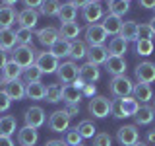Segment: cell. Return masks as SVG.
Instances as JSON below:
<instances>
[{
  "mask_svg": "<svg viewBox=\"0 0 155 146\" xmlns=\"http://www.w3.org/2000/svg\"><path fill=\"white\" fill-rule=\"evenodd\" d=\"M35 58H37V51L33 49V45H18L12 49V61L25 70L31 64H35Z\"/></svg>",
  "mask_w": 155,
  "mask_h": 146,
  "instance_id": "1",
  "label": "cell"
},
{
  "mask_svg": "<svg viewBox=\"0 0 155 146\" xmlns=\"http://www.w3.org/2000/svg\"><path fill=\"white\" fill-rule=\"evenodd\" d=\"M109 88H110V94L114 97H128L134 90V82L126 74H120V76H113Z\"/></svg>",
  "mask_w": 155,
  "mask_h": 146,
  "instance_id": "2",
  "label": "cell"
},
{
  "mask_svg": "<svg viewBox=\"0 0 155 146\" xmlns=\"http://www.w3.org/2000/svg\"><path fill=\"white\" fill-rule=\"evenodd\" d=\"M89 113L97 117V119H105L107 115H110V109H113V101L105 96H95L89 99V105H87Z\"/></svg>",
  "mask_w": 155,
  "mask_h": 146,
  "instance_id": "3",
  "label": "cell"
},
{
  "mask_svg": "<svg viewBox=\"0 0 155 146\" xmlns=\"http://www.w3.org/2000/svg\"><path fill=\"white\" fill-rule=\"evenodd\" d=\"M70 119L72 117L66 113L64 109H58L54 113H51L48 117V129L52 130V133H66L68 129H70Z\"/></svg>",
  "mask_w": 155,
  "mask_h": 146,
  "instance_id": "4",
  "label": "cell"
},
{
  "mask_svg": "<svg viewBox=\"0 0 155 146\" xmlns=\"http://www.w3.org/2000/svg\"><path fill=\"white\" fill-rule=\"evenodd\" d=\"M107 37H109V33L103 29L101 23H89V26L85 27V43L89 47H93V45H105Z\"/></svg>",
  "mask_w": 155,
  "mask_h": 146,
  "instance_id": "5",
  "label": "cell"
},
{
  "mask_svg": "<svg viewBox=\"0 0 155 146\" xmlns=\"http://www.w3.org/2000/svg\"><path fill=\"white\" fill-rule=\"evenodd\" d=\"M116 140L122 146H132L140 140V130L136 125H124L116 130Z\"/></svg>",
  "mask_w": 155,
  "mask_h": 146,
  "instance_id": "6",
  "label": "cell"
},
{
  "mask_svg": "<svg viewBox=\"0 0 155 146\" xmlns=\"http://www.w3.org/2000/svg\"><path fill=\"white\" fill-rule=\"evenodd\" d=\"M78 70H80V66H78L74 61H66V62H62V64H58L56 76L62 84H72L78 78Z\"/></svg>",
  "mask_w": 155,
  "mask_h": 146,
  "instance_id": "7",
  "label": "cell"
},
{
  "mask_svg": "<svg viewBox=\"0 0 155 146\" xmlns=\"http://www.w3.org/2000/svg\"><path fill=\"white\" fill-rule=\"evenodd\" d=\"M35 64L41 68L43 74H52V72L58 70V58L52 55L51 51H45V53H39L37 58H35Z\"/></svg>",
  "mask_w": 155,
  "mask_h": 146,
  "instance_id": "8",
  "label": "cell"
},
{
  "mask_svg": "<svg viewBox=\"0 0 155 146\" xmlns=\"http://www.w3.org/2000/svg\"><path fill=\"white\" fill-rule=\"evenodd\" d=\"M134 74H136V80L138 82H142V84H151V82H155V64L149 62V61H143L136 66Z\"/></svg>",
  "mask_w": 155,
  "mask_h": 146,
  "instance_id": "9",
  "label": "cell"
},
{
  "mask_svg": "<svg viewBox=\"0 0 155 146\" xmlns=\"http://www.w3.org/2000/svg\"><path fill=\"white\" fill-rule=\"evenodd\" d=\"M23 74V70L19 68L14 61H8L6 66L0 70V84H8V82H14V80H19Z\"/></svg>",
  "mask_w": 155,
  "mask_h": 146,
  "instance_id": "10",
  "label": "cell"
},
{
  "mask_svg": "<svg viewBox=\"0 0 155 146\" xmlns=\"http://www.w3.org/2000/svg\"><path fill=\"white\" fill-rule=\"evenodd\" d=\"M35 37L39 39V43H41L43 47H48V49H51V47H52V45H54V43L58 41V39H60V33H58V29H56V27L48 26V27L39 29Z\"/></svg>",
  "mask_w": 155,
  "mask_h": 146,
  "instance_id": "11",
  "label": "cell"
},
{
  "mask_svg": "<svg viewBox=\"0 0 155 146\" xmlns=\"http://www.w3.org/2000/svg\"><path fill=\"white\" fill-rule=\"evenodd\" d=\"M103 16H105V10H103V4L101 2L87 4V6L84 8V12H81V18H84L87 23H97Z\"/></svg>",
  "mask_w": 155,
  "mask_h": 146,
  "instance_id": "12",
  "label": "cell"
},
{
  "mask_svg": "<svg viewBox=\"0 0 155 146\" xmlns=\"http://www.w3.org/2000/svg\"><path fill=\"white\" fill-rule=\"evenodd\" d=\"M23 117H25V125L27 127H33V129H39V127L45 125V111H43L39 105L29 107Z\"/></svg>",
  "mask_w": 155,
  "mask_h": 146,
  "instance_id": "13",
  "label": "cell"
},
{
  "mask_svg": "<svg viewBox=\"0 0 155 146\" xmlns=\"http://www.w3.org/2000/svg\"><path fill=\"white\" fill-rule=\"evenodd\" d=\"M107 57H109V49L105 45H93V47H87V62L99 66L105 64Z\"/></svg>",
  "mask_w": 155,
  "mask_h": 146,
  "instance_id": "14",
  "label": "cell"
},
{
  "mask_svg": "<svg viewBox=\"0 0 155 146\" xmlns=\"http://www.w3.org/2000/svg\"><path fill=\"white\" fill-rule=\"evenodd\" d=\"M78 78L84 80L85 84H93V82H97L101 78V70L95 64H91V62H85V64H81L80 70H78Z\"/></svg>",
  "mask_w": 155,
  "mask_h": 146,
  "instance_id": "15",
  "label": "cell"
},
{
  "mask_svg": "<svg viewBox=\"0 0 155 146\" xmlns=\"http://www.w3.org/2000/svg\"><path fill=\"white\" fill-rule=\"evenodd\" d=\"M105 68L109 74L113 76H120V74H126V61L124 57H114V55H109L105 61Z\"/></svg>",
  "mask_w": 155,
  "mask_h": 146,
  "instance_id": "16",
  "label": "cell"
},
{
  "mask_svg": "<svg viewBox=\"0 0 155 146\" xmlns=\"http://www.w3.org/2000/svg\"><path fill=\"white\" fill-rule=\"evenodd\" d=\"M39 22V12L37 10H31V8H25L18 14V23L19 27H25V29H33Z\"/></svg>",
  "mask_w": 155,
  "mask_h": 146,
  "instance_id": "17",
  "label": "cell"
},
{
  "mask_svg": "<svg viewBox=\"0 0 155 146\" xmlns=\"http://www.w3.org/2000/svg\"><path fill=\"white\" fill-rule=\"evenodd\" d=\"M39 140V133L37 129H33V127H23V129L18 130V142L19 146H35Z\"/></svg>",
  "mask_w": 155,
  "mask_h": 146,
  "instance_id": "18",
  "label": "cell"
},
{
  "mask_svg": "<svg viewBox=\"0 0 155 146\" xmlns=\"http://www.w3.org/2000/svg\"><path fill=\"white\" fill-rule=\"evenodd\" d=\"M122 19H120L118 16H114V14H107V16H103V22H101V26H103V29L109 35H118L120 29H122Z\"/></svg>",
  "mask_w": 155,
  "mask_h": 146,
  "instance_id": "19",
  "label": "cell"
},
{
  "mask_svg": "<svg viewBox=\"0 0 155 146\" xmlns=\"http://www.w3.org/2000/svg\"><path fill=\"white\" fill-rule=\"evenodd\" d=\"M6 94L10 96V99H23L25 97V82H21V80H14V82H8L6 84Z\"/></svg>",
  "mask_w": 155,
  "mask_h": 146,
  "instance_id": "20",
  "label": "cell"
},
{
  "mask_svg": "<svg viewBox=\"0 0 155 146\" xmlns=\"http://www.w3.org/2000/svg\"><path fill=\"white\" fill-rule=\"evenodd\" d=\"M45 94H47V86L41 84V82H29L25 84V97L29 99H45Z\"/></svg>",
  "mask_w": 155,
  "mask_h": 146,
  "instance_id": "21",
  "label": "cell"
},
{
  "mask_svg": "<svg viewBox=\"0 0 155 146\" xmlns=\"http://www.w3.org/2000/svg\"><path fill=\"white\" fill-rule=\"evenodd\" d=\"M80 31H81V27L78 26L76 22H66V23L60 26V29H58L60 37L66 39V41H76L78 35H80Z\"/></svg>",
  "mask_w": 155,
  "mask_h": 146,
  "instance_id": "22",
  "label": "cell"
},
{
  "mask_svg": "<svg viewBox=\"0 0 155 146\" xmlns=\"http://www.w3.org/2000/svg\"><path fill=\"white\" fill-rule=\"evenodd\" d=\"M132 94H134V97H136L138 101H142V103H147V101H151V97H153L151 84H142V82H138V84H134Z\"/></svg>",
  "mask_w": 155,
  "mask_h": 146,
  "instance_id": "23",
  "label": "cell"
},
{
  "mask_svg": "<svg viewBox=\"0 0 155 146\" xmlns=\"http://www.w3.org/2000/svg\"><path fill=\"white\" fill-rule=\"evenodd\" d=\"M18 19V14L12 6H0V29H8Z\"/></svg>",
  "mask_w": 155,
  "mask_h": 146,
  "instance_id": "24",
  "label": "cell"
},
{
  "mask_svg": "<svg viewBox=\"0 0 155 146\" xmlns=\"http://www.w3.org/2000/svg\"><path fill=\"white\" fill-rule=\"evenodd\" d=\"M134 119H136V127L138 125H149L155 119V109L151 105H140V109L134 115Z\"/></svg>",
  "mask_w": 155,
  "mask_h": 146,
  "instance_id": "25",
  "label": "cell"
},
{
  "mask_svg": "<svg viewBox=\"0 0 155 146\" xmlns=\"http://www.w3.org/2000/svg\"><path fill=\"white\" fill-rule=\"evenodd\" d=\"M18 130V121L14 115L0 117V136H12Z\"/></svg>",
  "mask_w": 155,
  "mask_h": 146,
  "instance_id": "26",
  "label": "cell"
},
{
  "mask_svg": "<svg viewBox=\"0 0 155 146\" xmlns=\"http://www.w3.org/2000/svg\"><path fill=\"white\" fill-rule=\"evenodd\" d=\"M109 55H114V57H124V53H128V41H124L120 35H116L110 39L109 43Z\"/></svg>",
  "mask_w": 155,
  "mask_h": 146,
  "instance_id": "27",
  "label": "cell"
},
{
  "mask_svg": "<svg viewBox=\"0 0 155 146\" xmlns=\"http://www.w3.org/2000/svg\"><path fill=\"white\" fill-rule=\"evenodd\" d=\"M16 31L14 29H0V49L2 51H12L14 47H16Z\"/></svg>",
  "mask_w": 155,
  "mask_h": 146,
  "instance_id": "28",
  "label": "cell"
},
{
  "mask_svg": "<svg viewBox=\"0 0 155 146\" xmlns=\"http://www.w3.org/2000/svg\"><path fill=\"white\" fill-rule=\"evenodd\" d=\"M81 92L74 84H64L62 86V101L64 103H80Z\"/></svg>",
  "mask_w": 155,
  "mask_h": 146,
  "instance_id": "29",
  "label": "cell"
},
{
  "mask_svg": "<svg viewBox=\"0 0 155 146\" xmlns=\"http://www.w3.org/2000/svg\"><path fill=\"white\" fill-rule=\"evenodd\" d=\"M76 16H78V8H76L72 2H64V4H60V10H58V19H60L62 23H66V22H74Z\"/></svg>",
  "mask_w": 155,
  "mask_h": 146,
  "instance_id": "30",
  "label": "cell"
},
{
  "mask_svg": "<svg viewBox=\"0 0 155 146\" xmlns=\"http://www.w3.org/2000/svg\"><path fill=\"white\" fill-rule=\"evenodd\" d=\"M118 99H120V107H122V111H124V115H126V117H134L136 113H138V109H140V101L136 99L134 96L118 97Z\"/></svg>",
  "mask_w": 155,
  "mask_h": 146,
  "instance_id": "31",
  "label": "cell"
},
{
  "mask_svg": "<svg viewBox=\"0 0 155 146\" xmlns=\"http://www.w3.org/2000/svg\"><path fill=\"white\" fill-rule=\"evenodd\" d=\"M87 57V45L84 41H80V39H76V41L70 43V58L72 61H81V58Z\"/></svg>",
  "mask_w": 155,
  "mask_h": 146,
  "instance_id": "32",
  "label": "cell"
},
{
  "mask_svg": "<svg viewBox=\"0 0 155 146\" xmlns=\"http://www.w3.org/2000/svg\"><path fill=\"white\" fill-rule=\"evenodd\" d=\"M118 35L124 41H138V23L136 22H124Z\"/></svg>",
  "mask_w": 155,
  "mask_h": 146,
  "instance_id": "33",
  "label": "cell"
},
{
  "mask_svg": "<svg viewBox=\"0 0 155 146\" xmlns=\"http://www.w3.org/2000/svg\"><path fill=\"white\" fill-rule=\"evenodd\" d=\"M58 10H60V0H43L39 6V12L47 18L58 16Z\"/></svg>",
  "mask_w": 155,
  "mask_h": 146,
  "instance_id": "34",
  "label": "cell"
},
{
  "mask_svg": "<svg viewBox=\"0 0 155 146\" xmlns=\"http://www.w3.org/2000/svg\"><path fill=\"white\" fill-rule=\"evenodd\" d=\"M70 43L72 41H66V39H58L54 45L51 47V53L54 55L56 58H62V57H70Z\"/></svg>",
  "mask_w": 155,
  "mask_h": 146,
  "instance_id": "35",
  "label": "cell"
},
{
  "mask_svg": "<svg viewBox=\"0 0 155 146\" xmlns=\"http://www.w3.org/2000/svg\"><path fill=\"white\" fill-rule=\"evenodd\" d=\"M128 10H130V2H126V0H109V14L122 18Z\"/></svg>",
  "mask_w": 155,
  "mask_h": 146,
  "instance_id": "36",
  "label": "cell"
},
{
  "mask_svg": "<svg viewBox=\"0 0 155 146\" xmlns=\"http://www.w3.org/2000/svg\"><path fill=\"white\" fill-rule=\"evenodd\" d=\"M45 99L48 101V103H58V101H62V86H60V84H51V86H47Z\"/></svg>",
  "mask_w": 155,
  "mask_h": 146,
  "instance_id": "37",
  "label": "cell"
},
{
  "mask_svg": "<svg viewBox=\"0 0 155 146\" xmlns=\"http://www.w3.org/2000/svg\"><path fill=\"white\" fill-rule=\"evenodd\" d=\"M136 53L140 57H149L153 53V41L151 39H138L136 41Z\"/></svg>",
  "mask_w": 155,
  "mask_h": 146,
  "instance_id": "38",
  "label": "cell"
},
{
  "mask_svg": "<svg viewBox=\"0 0 155 146\" xmlns=\"http://www.w3.org/2000/svg\"><path fill=\"white\" fill-rule=\"evenodd\" d=\"M21 76H23V80H25V84H29V82H41L43 72H41V68H39L37 64H31L29 68L23 70Z\"/></svg>",
  "mask_w": 155,
  "mask_h": 146,
  "instance_id": "39",
  "label": "cell"
},
{
  "mask_svg": "<svg viewBox=\"0 0 155 146\" xmlns=\"http://www.w3.org/2000/svg\"><path fill=\"white\" fill-rule=\"evenodd\" d=\"M76 129H78V133H80L81 134V138H93V136H95V125L93 123H91V121H81V123L80 125H78L76 127Z\"/></svg>",
  "mask_w": 155,
  "mask_h": 146,
  "instance_id": "40",
  "label": "cell"
},
{
  "mask_svg": "<svg viewBox=\"0 0 155 146\" xmlns=\"http://www.w3.org/2000/svg\"><path fill=\"white\" fill-rule=\"evenodd\" d=\"M16 41L19 45H31L33 41V29H25V27H19L16 31Z\"/></svg>",
  "mask_w": 155,
  "mask_h": 146,
  "instance_id": "41",
  "label": "cell"
},
{
  "mask_svg": "<svg viewBox=\"0 0 155 146\" xmlns=\"http://www.w3.org/2000/svg\"><path fill=\"white\" fill-rule=\"evenodd\" d=\"M81 134L78 133V129L74 127V129H70V130H66V134H64V142L66 146H80L81 144Z\"/></svg>",
  "mask_w": 155,
  "mask_h": 146,
  "instance_id": "42",
  "label": "cell"
},
{
  "mask_svg": "<svg viewBox=\"0 0 155 146\" xmlns=\"http://www.w3.org/2000/svg\"><path fill=\"white\" fill-rule=\"evenodd\" d=\"M93 146H113V138L109 133H99L93 136Z\"/></svg>",
  "mask_w": 155,
  "mask_h": 146,
  "instance_id": "43",
  "label": "cell"
},
{
  "mask_svg": "<svg viewBox=\"0 0 155 146\" xmlns=\"http://www.w3.org/2000/svg\"><path fill=\"white\" fill-rule=\"evenodd\" d=\"M153 31L149 27V23H140L138 26V39H151Z\"/></svg>",
  "mask_w": 155,
  "mask_h": 146,
  "instance_id": "44",
  "label": "cell"
},
{
  "mask_svg": "<svg viewBox=\"0 0 155 146\" xmlns=\"http://www.w3.org/2000/svg\"><path fill=\"white\" fill-rule=\"evenodd\" d=\"M110 115L116 117V119H126V115H124L122 107H120V99H118V97H116V99L113 101V109H110Z\"/></svg>",
  "mask_w": 155,
  "mask_h": 146,
  "instance_id": "45",
  "label": "cell"
},
{
  "mask_svg": "<svg viewBox=\"0 0 155 146\" xmlns=\"http://www.w3.org/2000/svg\"><path fill=\"white\" fill-rule=\"evenodd\" d=\"M10 105H12V99H10V96H8L4 90H0V113H2V111H8Z\"/></svg>",
  "mask_w": 155,
  "mask_h": 146,
  "instance_id": "46",
  "label": "cell"
},
{
  "mask_svg": "<svg viewBox=\"0 0 155 146\" xmlns=\"http://www.w3.org/2000/svg\"><path fill=\"white\" fill-rule=\"evenodd\" d=\"M97 96V88H95V84H85L84 86V90H81V97H95Z\"/></svg>",
  "mask_w": 155,
  "mask_h": 146,
  "instance_id": "47",
  "label": "cell"
},
{
  "mask_svg": "<svg viewBox=\"0 0 155 146\" xmlns=\"http://www.w3.org/2000/svg\"><path fill=\"white\" fill-rule=\"evenodd\" d=\"M66 113L70 115V117H74V115H78L80 113V103H66Z\"/></svg>",
  "mask_w": 155,
  "mask_h": 146,
  "instance_id": "48",
  "label": "cell"
},
{
  "mask_svg": "<svg viewBox=\"0 0 155 146\" xmlns=\"http://www.w3.org/2000/svg\"><path fill=\"white\" fill-rule=\"evenodd\" d=\"M21 2H23V4H25V6H27V8H31V10H35V8H39V6H41V2H43V0H21Z\"/></svg>",
  "mask_w": 155,
  "mask_h": 146,
  "instance_id": "49",
  "label": "cell"
},
{
  "mask_svg": "<svg viewBox=\"0 0 155 146\" xmlns=\"http://www.w3.org/2000/svg\"><path fill=\"white\" fill-rule=\"evenodd\" d=\"M140 6L145 10H153L155 8V0H140Z\"/></svg>",
  "mask_w": 155,
  "mask_h": 146,
  "instance_id": "50",
  "label": "cell"
},
{
  "mask_svg": "<svg viewBox=\"0 0 155 146\" xmlns=\"http://www.w3.org/2000/svg\"><path fill=\"white\" fill-rule=\"evenodd\" d=\"M70 2L74 4L76 8H85L87 4H91V2H93V0H70Z\"/></svg>",
  "mask_w": 155,
  "mask_h": 146,
  "instance_id": "51",
  "label": "cell"
},
{
  "mask_svg": "<svg viewBox=\"0 0 155 146\" xmlns=\"http://www.w3.org/2000/svg\"><path fill=\"white\" fill-rule=\"evenodd\" d=\"M6 62H8V53L0 49V70H2V68L6 66Z\"/></svg>",
  "mask_w": 155,
  "mask_h": 146,
  "instance_id": "52",
  "label": "cell"
},
{
  "mask_svg": "<svg viewBox=\"0 0 155 146\" xmlns=\"http://www.w3.org/2000/svg\"><path fill=\"white\" fill-rule=\"evenodd\" d=\"M45 146H66L64 140H56V138H52V140H47Z\"/></svg>",
  "mask_w": 155,
  "mask_h": 146,
  "instance_id": "53",
  "label": "cell"
},
{
  "mask_svg": "<svg viewBox=\"0 0 155 146\" xmlns=\"http://www.w3.org/2000/svg\"><path fill=\"white\" fill-rule=\"evenodd\" d=\"M0 146H14L10 136H0Z\"/></svg>",
  "mask_w": 155,
  "mask_h": 146,
  "instance_id": "54",
  "label": "cell"
},
{
  "mask_svg": "<svg viewBox=\"0 0 155 146\" xmlns=\"http://www.w3.org/2000/svg\"><path fill=\"white\" fill-rule=\"evenodd\" d=\"M147 142L151 146H155V130H149L147 133Z\"/></svg>",
  "mask_w": 155,
  "mask_h": 146,
  "instance_id": "55",
  "label": "cell"
},
{
  "mask_svg": "<svg viewBox=\"0 0 155 146\" xmlns=\"http://www.w3.org/2000/svg\"><path fill=\"white\" fill-rule=\"evenodd\" d=\"M16 2H18V0H2V4H4V6H14Z\"/></svg>",
  "mask_w": 155,
  "mask_h": 146,
  "instance_id": "56",
  "label": "cell"
},
{
  "mask_svg": "<svg viewBox=\"0 0 155 146\" xmlns=\"http://www.w3.org/2000/svg\"><path fill=\"white\" fill-rule=\"evenodd\" d=\"M149 27H151V31H153V35H155V16L151 18V22H149Z\"/></svg>",
  "mask_w": 155,
  "mask_h": 146,
  "instance_id": "57",
  "label": "cell"
},
{
  "mask_svg": "<svg viewBox=\"0 0 155 146\" xmlns=\"http://www.w3.org/2000/svg\"><path fill=\"white\" fill-rule=\"evenodd\" d=\"M132 146H147V144H145V142H142V140H138V142H136V144H132Z\"/></svg>",
  "mask_w": 155,
  "mask_h": 146,
  "instance_id": "58",
  "label": "cell"
},
{
  "mask_svg": "<svg viewBox=\"0 0 155 146\" xmlns=\"http://www.w3.org/2000/svg\"><path fill=\"white\" fill-rule=\"evenodd\" d=\"M153 109H155V99H153Z\"/></svg>",
  "mask_w": 155,
  "mask_h": 146,
  "instance_id": "59",
  "label": "cell"
},
{
  "mask_svg": "<svg viewBox=\"0 0 155 146\" xmlns=\"http://www.w3.org/2000/svg\"><path fill=\"white\" fill-rule=\"evenodd\" d=\"M93 2H101V0H93Z\"/></svg>",
  "mask_w": 155,
  "mask_h": 146,
  "instance_id": "60",
  "label": "cell"
},
{
  "mask_svg": "<svg viewBox=\"0 0 155 146\" xmlns=\"http://www.w3.org/2000/svg\"><path fill=\"white\" fill-rule=\"evenodd\" d=\"M126 2H130V0H126Z\"/></svg>",
  "mask_w": 155,
  "mask_h": 146,
  "instance_id": "61",
  "label": "cell"
},
{
  "mask_svg": "<svg viewBox=\"0 0 155 146\" xmlns=\"http://www.w3.org/2000/svg\"><path fill=\"white\" fill-rule=\"evenodd\" d=\"M153 10H155V8H153Z\"/></svg>",
  "mask_w": 155,
  "mask_h": 146,
  "instance_id": "62",
  "label": "cell"
},
{
  "mask_svg": "<svg viewBox=\"0 0 155 146\" xmlns=\"http://www.w3.org/2000/svg\"><path fill=\"white\" fill-rule=\"evenodd\" d=\"M80 146H81V144H80Z\"/></svg>",
  "mask_w": 155,
  "mask_h": 146,
  "instance_id": "63",
  "label": "cell"
}]
</instances>
